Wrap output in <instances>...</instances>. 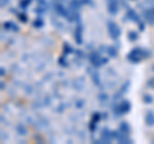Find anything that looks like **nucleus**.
<instances>
[{"label":"nucleus","mask_w":154,"mask_h":144,"mask_svg":"<svg viewBox=\"0 0 154 144\" xmlns=\"http://www.w3.org/2000/svg\"><path fill=\"white\" fill-rule=\"evenodd\" d=\"M150 57H152V52L149 49L143 48V46H135L126 54V59L130 63L137 64V63H140L143 59L150 58Z\"/></svg>","instance_id":"1"},{"label":"nucleus","mask_w":154,"mask_h":144,"mask_svg":"<svg viewBox=\"0 0 154 144\" xmlns=\"http://www.w3.org/2000/svg\"><path fill=\"white\" fill-rule=\"evenodd\" d=\"M131 107H132L131 102L128 99H119V100H116V103L112 107V111L116 117H121L131 111Z\"/></svg>","instance_id":"2"},{"label":"nucleus","mask_w":154,"mask_h":144,"mask_svg":"<svg viewBox=\"0 0 154 144\" xmlns=\"http://www.w3.org/2000/svg\"><path fill=\"white\" fill-rule=\"evenodd\" d=\"M107 31L108 35L112 40L118 41L119 36H121V27H119L114 21H108L107 22Z\"/></svg>","instance_id":"3"},{"label":"nucleus","mask_w":154,"mask_h":144,"mask_svg":"<svg viewBox=\"0 0 154 144\" xmlns=\"http://www.w3.org/2000/svg\"><path fill=\"white\" fill-rule=\"evenodd\" d=\"M88 59L90 62V64L93 67H95V68H99V67L103 66V55L99 50L90 52L89 55H88Z\"/></svg>","instance_id":"4"},{"label":"nucleus","mask_w":154,"mask_h":144,"mask_svg":"<svg viewBox=\"0 0 154 144\" xmlns=\"http://www.w3.org/2000/svg\"><path fill=\"white\" fill-rule=\"evenodd\" d=\"M141 17L149 25H154V4L152 2L146 8L141 9Z\"/></svg>","instance_id":"5"},{"label":"nucleus","mask_w":154,"mask_h":144,"mask_svg":"<svg viewBox=\"0 0 154 144\" xmlns=\"http://www.w3.org/2000/svg\"><path fill=\"white\" fill-rule=\"evenodd\" d=\"M112 140H114V130L109 127H103L100 130V143L102 144H108L112 143Z\"/></svg>","instance_id":"6"},{"label":"nucleus","mask_w":154,"mask_h":144,"mask_svg":"<svg viewBox=\"0 0 154 144\" xmlns=\"http://www.w3.org/2000/svg\"><path fill=\"white\" fill-rule=\"evenodd\" d=\"M53 9H54L55 14H58L59 17L66 18V20L68 21L71 11H69V8H66V7H64L63 3H57V2H54V4H53Z\"/></svg>","instance_id":"7"},{"label":"nucleus","mask_w":154,"mask_h":144,"mask_svg":"<svg viewBox=\"0 0 154 144\" xmlns=\"http://www.w3.org/2000/svg\"><path fill=\"white\" fill-rule=\"evenodd\" d=\"M123 21H131L134 23H136V25L143 22L140 14L135 11L134 8H130V7L126 9V14H125V17H123Z\"/></svg>","instance_id":"8"},{"label":"nucleus","mask_w":154,"mask_h":144,"mask_svg":"<svg viewBox=\"0 0 154 144\" xmlns=\"http://www.w3.org/2000/svg\"><path fill=\"white\" fill-rule=\"evenodd\" d=\"M107 3V11L110 16H117L121 8V2L119 0H105Z\"/></svg>","instance_id":"9"},{"label":"nucleus","mask_w":154,"mask_h":144,"mask_svg":"<svg viewBox=\"0 0 154 144\" xmlns=\"http://www.w3.org/2000/svg\"><path fill=\"white\" fill-rule=\"evenodd\" d=\"M73 37H75V41L79 45H82L84 44V25L81 22H79L76 25L75 32H73Z\"/></svg>","instance_id":"10"},{"label":"nucleus","mask_w":154,"mask_h":144,"mask_svg":"<svg viewBox=\"0 0 154 144\" xmlns=\"http://www.w3.org/2000/svg\"><path fill=\"white\" fill-rule=\"evenodd\" d=\"M114 140H117L118 143H122V144L132 143V139L130 138V135H127V134H123L119 130H114Z\"/></svg>","instance_id":"11"},{"label":"nucleus","mask_w":154,"mask_h":144,"mask_svg":"<svg viewBox=\"0 0 154 144\" xmlns=\"http://www.w3.org/2000/svg\"><path fill=\"white\" fill-rule=\"evenodd\" d=\"M88 74L90 75L91 81H93L94 85H96V86L102 85V80H100V75L98 72V68H95V67H93V68H88Z\"/></svg>","instance_id":"12"},{"label":"nucleus","mask_w":154,"mask_h":144,"mask_svg":"<svg viewBox=\"0 0 154 144\" xmlns=\"http://www.w3.org/2000/svg\"><path fill=\"white\" fill-rule=\"evenodd\" d=\"M130 86H131V83H130L128 80H127V81H125V83L121 85V88H119L118 92L113 95V99H114V100H119V99L122 98V95H125V94L128 92Z\"/></svg>","instance_id":"13"},{"label":"nucleus","mask_w":154,"mask_h":144,"mask_svg":"<svg viewBox=\"0 0 154 144\" xmlns=\"http://www.w3.org/2000/svg\"><path fill=\"white\" fill-rule=\"evenodd\" d=\"M3 30L4 31H12V32H18L19 31V26L16 22L13 21H7L3 23Z\"/></svg>","instance_id":"14"},{"label":"nucleus","mask_w":154,"mask_h":144,"mask_svg":"<svg viewBox=\"0 0 154 144\" xmlns=\"http://www.w3.org/2000/svg\"><path fill=\"white\" fill-rule=\"evenodd\" d=\"M105 53L109 58H117L118 57V48L114 45H108L105 48Z\"/></svg>","instance_id":"15"},{"label":"nucleus","mask_w":154,"mask_h":144,"mask_svg":"<svg viewBox=\"0 0 154 144\" xmlns=\"http://www.w3.org/2000/svg\"><path fill=\"white\" fill-rule=\"evenodd\" d=\"M82 7H85L84 5V3H82V0H69V5H68V8L71 9V11H75V12H77V11H80Z\"/></svg>","instance_id":"16"},{"label":"nucleus","mask_w":154,"mask_h":144,"mask_svg":"<svg viewBox=\"0 0 154 144\" xmlns=\"http://www.w3.org/2000/svg\"><path fill=\"white\" fill-rule=\"evenodd\" d=\"M118 130L121 133H123V134L130 135V134H131V126H130V124L127 121H121L118 125Z\"/></svg>","instance_id":"17"},{"label":"nucleus","mask_w":154,"mask_h":144,"mask_svg":"<svg viewBox=\"0 0 154 144\" xmlns=\"http://www.w3.org/2000/svg\"><path fill=\"white\" fill-rule=\"evenodd\" d=\"M144 121H145V124L148 125V126H154V111H146L145 116H144Z\"/></svg>","instance_id":"18"},{"label":"nucleus","mask_w":154,"mask_h":144,"mask_svg":"<svg viewBox=\"0 0 154 144\" xmlns=\"http://www.w3.org/2000/svg\"><path fill=\"white\" fill-rule=\"evenodd\" d=\"M16 131H17L18 135H21V136H26V135H27V133H28L27 127H26V125H25V124H22V122H19V124L16 125Z\"/></svg>","instance_id":"19"},{"label":"nucleus","mask_w":154,"mask_h":144,"mask_svg":"<svg viewBox=\"0 0 154 144\" xmlns=\"http://www.w3.org/2000/svg\"><path fill=\"white\" fill-rule=\"evenodd\" d=\"M32 26L35 27V28H42L45 26V21H44V18H42V16H38V17H36L35 20H33V22H32Z\"/></svg>","instance_id":"20"},{"label":"nucleus","mask_w":154,"mask_h":144,"mask_svg":"<svg viewBox=\"0 0 154 144\" xmlns=\"http://www.w3.org/2000/svg\"><path fill=\"white\" fill-rule=\"evenodd\" d=\"M76 49H73V48L71 46V44H68V42H64L63 44V54L64 55H69V54H73Z\"/></svg>","instance_id":"21"},{"label":"nucleus","mask_w":154,"mask_h":144,"mask_svg":"<svg viewBox=\"0 0 154 144\" xmlns=\"http://www.w3.org/2000/svg\"><path fill=\"white\" fill-rule=\"evenodd\" d=\"M31 3H32V0H19L18 7H19V9H22V11H26V9L31 5Z\"/></svg>","instance_id":"22"},{"label":"nucleus","mask_w":154,"mask_h":144,"mask_svg":"<svg viewBox=\"0 0 154 144\" xmlns=\"http://www.w3.org/2000/svg\"><path fill=\"white\" fill-rule=\"evenodd\" d=\"M127 39L130 41H132V42L137 41L139 40V32H136V31H128L127 32Z\"/></svg>","instance_id":"23"},{"label":"nucleus","mask_w":154,"mask_h":144,"mask_svg":"<svg viewBox=\"0 0 154 144\" xmlns=\"http://www.w3.org/2000/svg\"><path fill=\"white\" fill-rule=\"evenodd\" d=\"M96 98H98V100H99L100 103H107L108 100H109V95L105 93V92H100Z\"/></svg>","instance_id":"24"},{"label":"nucleus","mask_w":154,"mask_h":144,"mask_svg":"<svg viewBox=\"0 0 154 144\" xmlns=\"http://www.w3.org/2000/svg\"><path fill=\"white\" fill-rule=\"evenodd\" d=\"M143 102L145 103V104H152V103H154L153 95H152V94H149V93H145V94L143 95Z\"/></svg>","instance_id":"25"},{"label":"nucleus","mask_w":154,"mask_h":144,"mask_svg":"<svg viewBox=\"0 0 154 144\" xmlns=\"http://www.w3.org/2000/svg\"><path fill=\"white\" fill-rule=\"evenodd\" d=\"M17 18H18V20L21 21L22 23H27V22H28V16L25 13V11L21 12V13H18V14H17Z\"/></svg>","instance_id":"26"},{"label":"nucleus","mask_w":154,"mask_h":144,"mask_svg":"<svg viewBox=\"0 0 154 144\" xmlns=\"http://www.w3.org/2000/svg\"><path fill=\"white\" fill-rule=\"evenodd\" d=\"M100 120H102V113H100V112H94L93 114H91V120H90V121H93L95 124H99Z\"/></svg>","instance_id":"27"},{"label":"nucleus","mask_w":154,"mask_h":144,"mask_svg":"<svg viewBox=\"0 0 154 144\" xmlns=\"http://www.w3.org/2000/svg\"><path fill=\"white\" fill-rule=\"evenodd\" d=\"M35 13L37 14V16H44V14L48 13V9L44 8V7H41V5H37L35 8Z\"/></svg>","instance_id":"28"},{"label":"nucleus","mask_w":154,"mask_h":144,"mask_svg":"<svg viewBox=\"0 0 154 144\" xmlns=\"http://www.w3.org/2000/svg\"><path fill=\"white\" fill-rule=\"evenodd\" d=\"M58 63H59V66H62V67H68V62L66 61V55H63V57H60L59 59H58Z\"/></svg>","instance_id":"29"},{"label":"nucleus","mask_w":154,"mask_h":144,"mask_svg":"<svg viewBox=\"0 0 154 144\" xmlns=\"http://www.w3.org/2000/svg\"><path fill=\"white\" fill-rule=\"evenodd\" d=\"M37 4L38 5H41V7H44L46 9H49V3L46 2V0H37Z\"/></svg>","instance_id":"30"},{"label":"nucleus","mask_w":154,"mask_h":144,"mask_svg":"<svg viewBox=\"0 0 154 144\" xmlns=\"http://www.w3.org/2000/svg\"><path fill=\"white\" fill-rule=\"evenodd\" d=\"M53 25H54L55 27H59L60 30H64V26H63V23H60L59 21H57V22H55V20H53Z\"/></svg>","instance_id":"31"},{"label":"nucleus","mask_w":154,"mask_h":144,"mask_svg":"<svg viewBox=\"0 0 154 144\" xmlns=\"http://www.w3.org/2000/svg\"><path fill=\"white\" fill-rule=\"evenodd\" d=\"M9 3H11V0H0V5H2V8L8 7Z\"/></svg>","instance_id":"32"},{"label":"nucleus","mask_w":154,"mask_h":144,"mask_svg":"<svg viewBox=\"0 0 154 144\" xmlns=\"http://www.w3.org/2000/svg\"><path fill=\"white\" fill-rule=\"evenodd\" d=\"M84 5H89V7H94V0H82Z\"/></svg>","instance_id":"33"},{"label":"nucleus","mask_w":154,"mask_h":144,"mask_svg":"<svg viewBox=\"0 0 154 144\" xmlns=\"http://www.w3.org/2000/svg\"><path fill=\"white\" fill-rule=\"evenodd\" d=\"M73 54H76L77 57H79V58H82V57H84V52L81 50V49H77V50H75Z\"/></svg>","instance_id":"34"},{"label":"nucleus","mask_w":154,"mask_h":144,"mask_svg":"<svg viewBox=\"0 0 154 144\" xmlns=\"http://www.w3.org/2000/svg\"><path fill=\"white\" fill-rule=\"evenodd\" d=\"M76 107H77V108H82V107H84V100H82V99L76 100Z\"/></svg>","instance_id":"35"},{"label":"nucleus","mask_w":154,"mask_h":144,"mask_svg":"<svg viewBox=\"0 0 154 144\" xmlns=\"http://www.w3.org/2000/svg\"><path fill=\"white\" fill-rule=\"evenodd\" d=\"M137 26H139V28H140V31H145V23H144V21L139 23Z\"/></svg>","instance_id":"36"},{"label":"nucleus","mask_w":154,"mask_h":144,"mask_svg":"<svg viewBox=\"0 0 154 144\" xmlns=\"http://www.w3.org/2000/svg\"><path fill=\"white\" fill-rule=\"evenodd\" d=\"M148 86L149 88H154V77H152L150 80L148 81Z\"/></svg>","instance_id":"37"},{"label":"nucleus","mask_w":154,"mask_h":144,"mask_svg":"<svg viewBox=\"0 0 154 144\" xmlns=\"http://www.w3.org/2000/svg\"><path fill=\"white\" fill-rule=\"evenodd\" d=\"M7 75V70L4 68V67H2V68H0V76H5Z\"/></svg>","instance_id":"38"},{"label":"nucleus","mask_w":154,"mask_h":144,"mask_svg":"<svg viewBox=\"0 0 154 144\" xmlns=\"http://www.w3.org/2000/svg\"><path fill=\"white\" fill-rule=\"evenodd\" d=\"M7 139H8V135L4 131H2V140H7Z\"/></svg>","instance_id":"39"},{"label":"nucleus","mask_w":154,"mask_h":144,"mask_svg":"<svg viewBox=\"0 0 154 144\" xmlns=\"http://www.w3.org/2000/svg\"><path fill=\"white\" fill-rule=\"evenodd\" d=\"M0 89H2V90L5 89V83H4V81H2V83H0Z\"/></svg>","instance_id":"40"},{"label":"nucleus","mask_w":154,"mask_h":144,"mask_svg":"<svg viewBox=\"0 0 154 144\" xmlns=\"http://www.w3.org/2000/svg\"><path fill=\"white\" fill-rule=\"evenodd\" d=\"M54 2H57V3H63V2H67V0H54Z\"/></svg>","instance_id":"41"},{"label":"nucleus","mask_w":154,"mask_h":144,"mask_svg":"<svg viewBox=\"0 0 154 144\" xmlns=\"http://www.w3.org/2000/svg\"><path fill=\"white\" fill-rule=\"evenodd\" d=\"M150 2H152V3H153V4H154V0H150Z\"/></svg>","instance_id":"42"},{"label":"nucleus","mask_w":154,"mask_h":144,"mask_svg":"<svg viewBox=\"0 0 154 144\" xmlns=\"http://www.w3.org/2000/svg\"><path fill=\"white\" fill-rule=\"evenodd\" d=\"M132 2H136V0H132Z\"/></svg>","instance_id":"43"},{"label":"nucleus","mask_w":154,"mask_h":144,"mask_svg":"<svg viewBox=\"0 0 154 144\" xmlns=\"http://www.w3.org/2000/svg\"><path fill=\"white\" fill-rule=\"evenodd\" d=\"M36 2H37V0H36Z\"/></svg>","instance_id":"44"}]
</instances>
